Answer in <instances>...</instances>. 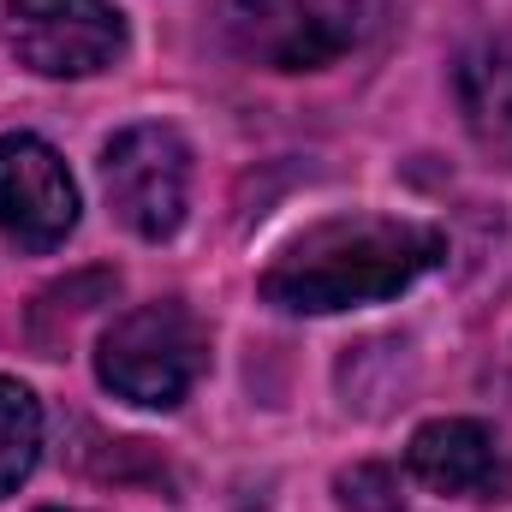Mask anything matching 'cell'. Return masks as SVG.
Here are the masks:
<instances>
[{
  "label": "cell",
  "instance_id": "6",
  "mask_svg": "<svg viewBox=\"0 0 512 512\" xmlns=\"http://www.w3.org/2000/svg\"><path fill=\"white\" fill-rule=\"evenodd\" d=\"M78 227V185L54 143L30 131L0 137V233L18 251H54Z\"/></svg>",
  "mask_w": 512,
  "mask_h": 512
},
{
  "label": "cell",
  "instance_id": "9",
  "mask_svg": "<svg viewBox=\"0 0 512 512\" xmlns=\"http://www.w3.org/2000/svg\"><path fill=\"white\" fill-rule=\"evenodd\" d=\"M42 512H66V507H42Z\"/></svg>",
  "mask_w": 512,
  "mask_h": 512
},
{
  "label": "cell",
  "instance_id": "3",
  "mask_svg": "<svg viewBox=\"0 0 512 512\" xmlns=\"http://www.w3.org/2000/svg\"><path fill=\"white\" fill-rule=\"evenodd\" d=\"M233 48L274 72L334 66L364 24V0H221Z\"/></svg>",
  "mask_w": 512,
  "mask_h": 512
},
{
  "label": "cell",
  "instance_id": "1",
  "mask_svg": "<svg viewBox=\"0 0 512 512\" xmlns=\"http://www.w3.org/2000/svg\"><path fill=\"white\" fill-rule=\"evenodd\" d=\"M447 233L429 221H393V215H334L310 233H298L286 251L262 268V298L292 316H334L358 304L399 298L411 280L441 268Z\"/></svg>",
  "mask_w": 512,
  "mask_h": 512
},
{
  "label": "cell",
  "instance_id": "4",
  "mask_svg": "<svg viewBox=\"0 0 512 512\" xmlns=\"http://www.w3.org/2000/svg\"><path fill=\"white\" fill-rule=\"evenodd\" d=\"M6 48L36 78H96L126 54L114 0H6Z\"/></svg>",
  "mask_w": 512,
  "mask_h": 512
},
{
  "label": "cell",
  "instance_id": "8",
  "mask_svg": "<svg viewBox=\"0 0 512 512\" xmlns=\"http://www.w3.org/2000/svg\"><path fill=\"white\" fill-rule=\"evenodd\" d=\"M42 453V405L12 376H0V495H12Z\"/></svg>",
  "mask_w": 512,
  "mask_h": 512
},
{
  "label": "cell",
  "instance_id": "2",
  "mask_svg": "<svg viewBox=\"0 0 512 512\" xmlns=\"http://www.w3.org/2000/svg\"><path fill=\"white\" fill-rule=\"evenodd\" d=\"M203 370H209V328L179 298H155L114 316V328L96 346L102 387L143 411H173Z\"/></svg>",
  "mask_w": 512,
  "mask_h": 512
},
{
  "label": "cell",
  "instance_id": "7",
  "mask_svg": "<svg viewBox=\"0 0 512 512\" xmlns=\"http://www.w3.org/2000/svg\"><path fill=\"white\" fill-rule=\"evenodd\" d=\"M405 471L453 501H501L512 489V465L495 441L489 423L477 417H435L411 435L405 447Z\"/></svg>",
  "mask_w": 512,
  "mask_h": 512
},
{
  "label": "cell",
  "instance_id": "5",
  "mask_svg": "<svg viewBox=\"0 0 512 512\" xmlns=\"http://www.w3.org/2000/svg\"><path fill=\"white\" fill-rule=\"evenodd\" d=\"M102 185L137 239H173L191 197V149L173 126H126L102 149Z\"/></svg>",
  "mask_w": 512,
  "mask_h": 512
}]
</instances>
